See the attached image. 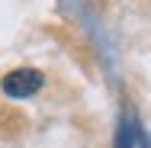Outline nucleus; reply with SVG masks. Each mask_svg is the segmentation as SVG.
<instances>
[{"mask_svg":"<svg viewBox=\"0 0 151 148\" xmlns=\"http://www.w3.org/2000/svg\"><path fill=\"white\" fill-rule=\"evenodd\" d=\"M45 84V77H42V71H35V68H13L3 81H0V87L6 97H13V100H26L32 93H39Z\"/></svg>","mask_w":151,"mask_h":148,"instance_id":"f257e3e1","label":"nucleus"}]
</instances>
